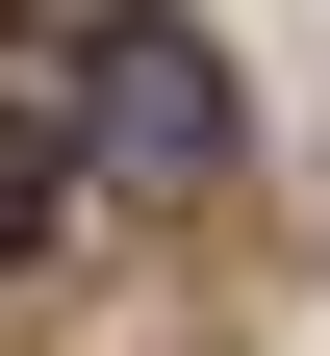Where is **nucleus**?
I'll use <instances>...</instances> for the list:
<instances>
[{
  "instance_id": "nucleus-2",
  "label": "nucleus",
  "mask_w": 330,
  "mask_h": 356,
  "mask_svg": "<svg viewBox=\"0 0 330 356\" xmlns=\"http://www.w3.org/2000/svg\"><path fill=\"white\" fill-rule=\"evenodd\" d=\"M26 229H51V127H0V254H26Z\"/></svg>"
},
{
  "instance_id": "nucleus-1",
  "label": "nucleus",
  "mask_w": 330,
  "mask_h": 356,
  "mask_svg": "<svg viewBox=\"0 0 330 356\" xmlns=\"http://www.w3.org/2000/svg\"><path fill=\"white\" fill-rule=\"evenodd\" d=\"M76 153H102L127 204H204V178H229V51L153 26V0H102V51H76Z\"/></svg>"
}]
</instances>
